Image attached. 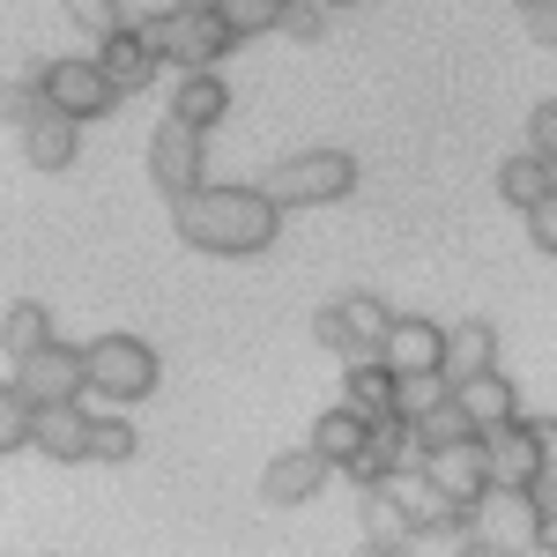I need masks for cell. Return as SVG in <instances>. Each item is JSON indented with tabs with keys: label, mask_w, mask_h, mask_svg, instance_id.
<instances>
[{
	"label": "cell",
	"mask_w": 557,
	"mask_h": 557,
	"mask_svg": "<svg viewBox=\"0 0 557 557\" xmlns=\"http://www.w3.org/2000/svg\"><path fill=\"white\" fill-rule=\"evenodd\" d=\"M283 201L268 186H194L172 201V231L194 246V253H215V260H253L283 238Z\"/></svg>",
	"instance_id": "cell-1"
},
{
	"label": "cell",
	"mask_w": 557,
	"mask_h": 557,
	"mask_svg": "<svg viewBox=\"0 0 557 557\" xmlns=\"http://www.w3.org/2000/svg\"><path fill=\"white\" fill-rule=\"evenodd\" d=\"M469 535L475 550H550L557 543V528H550V513H543V498L535 491H513V483H491L483 498L469 506Z\"/></svg>",
	"instance_id": "cell-2"
},
{
	"label": "cell",
	"mask_w": 557,
	"mask_h": 557,
	"mask_svg": "<svg viewBox=\"0 0 557 557\" xmlns=\"http://www.w3.org/2000/svg\"><path fill=\"white\" fill-rule=\"evenodd\" d=\"M141 38L157 45L172 67H223V52L246 45L231 23H223V8H209V0H178V8L141 15Z\"/></svg>",
	"instance_id": "cell-3"
},
{
	"label": "cell",
	"mask_w": 557,
	"mask_h": 557,
	"mask_svg": "<svg viewBox=\"0 0 557 557\" xmlns=\"http://www.w3.org/2000/svg\"><path fill=\"white\" fill-rule=\"evenodd\" d=\"M260 186L283 209H327V201H349L357 194V157L349 149H298V157H283Z\"/></svg>",
	"instance_id": "cell-4"
},
{
	"label": "cell",
	"mask_w": 557,
	"mask_h": 557,
	"mask_svg": "<svg viewBox=\"0 0 557 557\" xmlns=\"http://www.w3.org/2000/svg\"><path fill=\"white\" fill-rule=\"evenodd\" d=\"M89 357V394H104V401H141V394H157V349L141 343V335H97L83 343Z\"/></svg>",
	"instance_id": "cell-5"
},
{
	"label": "cell",
	"mask_w": 557,
	"mask_h": 557,
	"mask_svg": "<svg viewBox=\"0 0 557 557\" xmlns=\"http://www.w3.org/2000/svg\"><path fill=\"white\" fill-rule=\"evenodd\" d=\"M38 89H45V104H60L67 120H104L112 104H120V89H112V75L97 67V52H75V60H45L38 67Z\"/></svg>",
	"instance_id": "cell-6"
},
{
	"label": "cell",
	"mask_w": 557,
	"mask_h": 557,
	"mask_svg": "<svg viewBox=\"0 0 557 557\" xmlns=\"http://www.w3.org/2000/svg\"><path fill=\"white\" fill-rule=\"evenodd\" d=\"M417 461L431 469V483H438V491H446V498H454L461 513H469L475 498L491 491V446H483V431H461V438H438V446H424Z\"/></svg>",
	"instance_id": "cell-7"
},
{
	"label": "cell",
	"mask_w": 557,
	"mask_h": 557,
	"mask_svg": "<svg viewBox=\"0 0 557 557\" xmlns=\"http://www.w3.org/2000/svg\"><path fill=\"white\" fill-rule=\"evenodd\" d=\"M15 386H23L38 409H45V401H83V394H89V357L75 343L52 335L45 349H30V357L15 364Z\"/></svg>",
	"instance_id": "cell-8"
},
{
	"label": "cell",
	"mask_w": 557,
	"mask_h": 557,
	"mask_svg": "<svg viewBox=\"0 0 557 557\" xmlns=\"http://www.w3.org/2000/svg\"><path fill=\"white\" fill-rule=\"evenodd\" d=\"M149 186H157L164 201H178V194L201 186V127H186L178 112L149 134Z\"/></svg>",
	"instance_id": "cell-9"
},
{
	"label": "cell",
	"mask_w": 557,
	"mask_h": 557,
	"mask_svg": "<svg viewBox=\"0 0 557 557\" xmlns=\"http://www.w3.org/2000/svg\"><path fill=\"white\" fill-rule=\"evenodd\" d=\"M380 483L394 491V498H401V513H409V528H417V535H446V528H469V513H461V506H454V498H446V491L431 483L424 461H401V469L380 475Z\"/></svg>",
	"instance_id": "cell-10"
},
{
	"label": "cell",
	"mask_w": 557,
	"mask_h": 557,
	"mask_svg": "<svg viewBox=\"0 0 557 557\" xmlns=\"http://www.w3.org/2000/svg\"><path fill=\"white\" fill-rule=\"evenodd\" d=\"M327 475H335V461L305 438V446H290V454H275V461H268L260 498H268V506H305V498H320V491H327Z\"/></svg>",
	"instance_id": "cell-11"
},
{
	"label": "cell",
	"mask_w": 557,
	"mask_h": 557,
	"mask_svg": "<svg viewBox=\"0 0 557 557\" xmlns=\"http://www.w3.org/2000/svg\"><path fill=\"white\" fill-rule=\"evenodd\" d=\"M97 67L112 75V89H120V97H134V89H149L157 75H164V52L141 38V23H120L112 38H97Z\"/></svg>",
	"instance_id": "cell-12"
},
{
	"label": "cell",
	"mask_w": 557,
	"mask_h": 557,
	"mask_svg": "<svg viewBox=\"0 0 557 557\" xmlns=\"http://www.w3.org/2000/svg\"><path fill=\"white\" fill-rule=\"evenodd\" d=\"M483 446H491V483L535 491V475L550 469V454H543V438H535V424H528V417H513V424H498V431H483Z\"/></svg>",
	"instance_id": "cell-13"
},
{
	"label": "cell",
	"mask_w": 557,
	"mask_h": 557,
	"mask_svg": "<svg viewBox=\"0 0 557 557\" xmlns=\"http://www.w3.org/2000/svg\"><path fill=\"white\" fill-rule=\"evenodd\" d=\"M89 424H97V409L83 401H45L38 424H30V454L45 461H89Z\"/></svg>",
	"instance_id": "cell-14"
},
{
	"label": "cell",
	"mask_w": 557,
	"mask_h": 557,
	"mask_svg": "<svg viewBox=\"0 0 557 557\" xmlns=\"http://www.w3.org/2000/svg\"><path fill=\"white\" fill-rule=\"evenodd\" d=\"M401 461H417V431H409V417L401 409H386V417H372V431H364V446H357V461H349V483H380V475H394Z\"/></svg>",
	"instance_id": "cell-15"
},
{
	"label": "cell",
	"mask_w": 557,
	"mask_h": 557,
	"mask_svg": "<svg viewBox=\"0 0 557 557\" xmlns=\"http://www.w3.org/2000/svg\"><path fill=\"white\" fill-rule=\"evenodd\" d=\"M454 401H461V417H469L475 431H498V424H513V417H520V394H513V380H506L498 364L461 372V380H454Z\"/></svg>",
	"instance_id": "cell-16"
},
{
	"label": "cell",
	"mask_w": 557,
	"mask_h": 557,
	"mask_svg": "<svg viewBox=\"0 0 557 557\" xmlns=\"http://www.w3.org/2000/svg\"><path fill=\"white\" fill-rule=\"evenodd\" d=\"M380 357L394 372H431V364L446 372V327H438V320H417V312H394Z\"/></svg>",
	"instance_id": "cell-17"
},
{
	"label": "cell",
	"mask_w": 557,
	"mask_h": 557,
	"mask_svg": "<svg viewBox=\"0 0 557 557\" xmlns=\"http://www.w3.org/2000/svg\"><path fill=\"white\" fill-rule=\"evenodd\" d=\"M75 127H83V120H67L60 104H38L15 134H23V157H30L38 172H67V164H75Z\"/></svg>",
	"instance_id": "cell-18"
},
{
	"label": "cell",
	"mask_w": 557,
	"mask_h": 557,
	"mask_svg": "<svg viewBox=\"0 0 557 557\" xmlns=\"http://www.w3.org/2000/svg\"><path fill=\"white\" fill-rule=\"evenodd\" d=\"M172 112L186 120V127H223V112H231V83L215 75V67H178L172 83Z\"/></svg>",
	"instance_id": "cell-19"
},
{
	"label": "cell",
	"mask_w": 557,
	"mask_h": 557,
	"mask_svg": "<svg viewBox=\"0 0 557 557\" xmlns=\"http://www.w3.org/2000/svg\"><path fill=\"white\" fill-rule=\"evenodd\" d=\"M335 312H343V335H349V357H380L386 327H394V312H386L372 290H349V298H335Z\"/></svg>",
	"instance_id": "cell-20"
},
{
	"label": "cell",
	"mask_w": 557,
	"mask_h": 557,
	"mask_svg": "<svg viewBox=\"0 0 557 557\" xmlns=\"http://www.w3.org/2000/svg\"><path fill=\"white\" fill-rule=\"evenodd\" d=\"M343 401L364 409V417H386V409H394V364H386V357H349Z\"/></svg>",
	"instance_id": "cell-21"
},
{
	"label": "cell",
	"mask_w": 557,
	"mask_h": 557,
	"mask_svg": "<svg viewBox=\"0 0 557 557\" xmlns=\"http://www.w3.org/2000/svg\"><path fill=\"white\" fill-rule=\"evenodd\" d=\"M52 343V312H45L38 298H15L8 312H0V349H8V364H23L30 349Z\"/></svg>",
	"instance_id": "cell-22"
},
{
	"label": "cell",
	"mask_w": 557,
	"mask_h": 557,
	"mask_svg": "<svg viewBox=\"0 0 557 557\" xmlns=\"http://www.w3.org/2000/svg\"><path fill=\"white\" fill-rule=\"evenodd\" d=\"M364 431H372V417H364V409H349V401H335V409L312 424V446H320L335 469H349V461H357V446H364Z\"/></svg>",
	"instance_id": "cell-23"
},
{
	"label": "cell",
	"mask_w": 557,
	"mask_h": 557,
	"mask_svg": "<svg viewBox=\"0 0 557 557\" xmlns=\"http://www.w3.org/2000/svg\"><path fill=\"white\" fill-rule=\"evenodd\" d=\"M498 194H506V201L528 215L543 194H550V157H543V149H520V157H506V164H498Z\"/></svg>",
	"instance_id": "cell-24"
},
{
	"label": "cell",
	"mask_w": 557,
	"mask_h": 557,
	"mask_svg": "<svg viewBox=\"0 0 557 557\" xmlns=\"http://www.w3.org/2000/svg\"><path fill=\"white\" fill-rule=\"evenodd\" d=\"M417 528H409V513H401V498L386 491V483H364V543L372 550H401Z\"/></svg>",
	"instance_id": "cell-25"
},
{
	"label": "cell",
	"mask_w": 557,
	"mask_h": 557,
	"mask_svg": "<svg viewBox=\"0 0 557 557\" xmlns=\"http://www.w3.org/2000/svg\"><path fill=\"white\" fill-rule=\"evenodd\" d=\"M483 364H498V335H491L483 320H461V327H446V372L461 380V372H483Z\"/></svg>",
	"instance_id": "cell-26"
},
{
	"label": "cell",
	"mask_w": 557,
	"mask_h": 557,
	"mask_svg": "<svg viewBox=\"0 0 557 557\" xmlns=\"http://www.w3.org/2000/svg\"><path fill=\"white\" fill-rule=\"evenodd\" d=\"M438 401H454V372H394V409L401 417H424V409H438Z\"/></svg>",
	"instance_id": "cell-27"
},
{
	"label": "cell",
	"mask_w": 557,
	"mask_h": 557,
	"mask_svg": "<svg viewBox=\"0 0 557 557\" xmlns=\"http://www.w3.org/2000/svg\"><path fill=\"white\" fill-rule=\"evenodd\" d=\"M30 424H38V401L15 380H0V454H23L30 446Z\"/></svg>",
	"instance_id": "cell-28"
},
{
	"label": "cell",
	"mask_w": 557,
	"mask_h": 557,
	"mask_svg": "<svg viewBox=\"0 0 557 557\" xmlns=\"http://www.w3.org/2000/svg\"><path fill=\"white\" fill-rule=\"evenodd\" d=\"M134 446H141V438H134L127 417H104V409H97V424H89V461L120 469V461H134Z\"/></svg>",
	"instance_id": "cell-29"
},
{
	"label": "cell",
	"mask_w": 557,
	"mask_h": 557,
	"mask_svg": "<svg viewBox=\"0 0 557 557\" xmlns=\"http://www.w3.org/2000/svg\"><path fill=\"white\" fill-rule=\"evenodd\" d=\"M223 8V23L238 30V38H260V30H283V0H215Z\"/></svg>",
	"instance_id": "cell-30"
},
{
	"label": "cell",
	"mask_w": 557,
	"mask_h": 557,
	"mask_svg": "<svg viewBox=\"0 0 557 557\" xmlns=\"http://www.w3.org/2000/svg\"><path fill=\"white\" fill-rule=\"evenodd\" d=\"M60 8H67V23H75V30H83L89 45H97V38H112V30L127 23V8H120V0H60Z\"/></svg>",
	"instance_id": "cell-31"
},
{
	"label": "cell",
	"mask_w": 557,
	"mask_h": 557,
	"mask_svg": "<svg viewBox=\"0 0 557 557\" xmlns=\"http://www.w3.org/2000/svg\"><path fill=\"white\" fill-rule=\"evenodd\" d=\"M38 104H45L38 67H30V75H8V83H0V127H23V120H30Z\"/></svg>",
	"instance_id": "cell-32"
},
{
	"label": "cell",
	"mask_w": 557,
	"mask_h": 557,
	"mask_svg": "<svg viewBox=\"0 0 557 557\" xmlns=\"http://www.w3.org/2000/svg\"><path fill=\"white\" fill-rule=\"evenodd\" d=\"M409 431H417V454H424V446H438V438H461V431H475V424L461 417V401H438V409H424V417H409Z\"/></svg>",
	"instance_id": "cell-33"
},
{
	"label": "cell",
	"mask_w": 557,
	"mask_h": 557,
	"mask_svg": "<svg viewBox=\"0 0 557 557\" xmlns=\"http://www.w3.org/2000/svg\"><path fill=\"white\" fill-rule=\"evenodd\" d=\"M327 15H335L327 0H283V30H290V38H320Z\"/></svg>",
	"instance_id": "cell-34"
},
{
	"label": "cell",
	"mask_w": 557,
	"mask_h": 557,
	"mask_svg": "<svg viewBox=\"0 0 557 557\" xmlns=\"http://www.w3.org/2000/svg\"><path fill=\"white\" fill-rule=\"evenodd\" d=\"M528 238H535V253H557V186L528 209Z\"/></svg>",
	"instance_id": "cell-35"
},
{
	"label": "cell",
	"mask_w": 557,
	"mask_h": 557,
	"mask_svg": "<svg viewBox=\"0 0 557 557\" xmlns=\"http://www.w3.org/2000/svg\"><path fill=\"white\" fill-rule=\"evenodd\" d=\"M528 149H543V157H557V97H543V104L528 112Z\"/></svg>",
	"instance_id": "cell-36"
},
{
	"label": "cell",
	"mask_w": 557,
	"mask_h": 557,
	"mask_svg": "<svg viewBox=\"0 0 557 557\" xmlns=\"http://www.w3.org/2000/svg\"><path fill=\"white\" fill-rule=\"evenodd\" d=\"M312 343L335 349V357L349 364V335H343V312H335V305H320V312H312Z\"/></svg>",
	"instance_id": "cell-37"
},
{
	"label": "cell",
	"mask_w": 557,
	"mask_h": 557,
	"mask_svg": "<svg viewBox=\"0 0 557 557\" xmlns=\"http://www.w3.org/2000/svg\"><path fill=\"white\" fill-rule=\"evenodd\" d=\"M535 498H543V513H550V528H557V461L535 475Z\"/></svg>",
	"instance_id": "cell-38"
},
{
	"label": "cell",
	"mask_w": 557,
	"mask_h": 557,
	"mask_svg": "<svg viewBox=\"0 0 557 557\" xmlns=\"http://www.w3.org/2000/svg\"><path fill=\"white\" fill-rule=\"evenodd\" d=\"M528 424H535V438H543V454L557 461V417H528Z\"/></svg>",
	"instance_id": "cell-39"
},
{
	"label": "cell",
	"mask_w": 557,
	"mask_h": 557,
	"mask_svg": "<svg viewBox=\"0 0 557 557\" xmlns=\"http://www.w3.org/2000/svg\"><path fill=\"white\" fill-rule=\"evenodd\" d=\"M327 8H335V15H349V8H357V0H327Z\"/></svg>",
	"instance_id": "cell-40"
},
{
	"label": "cell",
	"mask_w": 557,
	"mask_h": 557,
	"mask_svg": "<svg viewBox=\"0 0 557 557\" xmlns=\"http://www.w3.org/2000/svg\"><path fill=\"white\" fill-rule=\"evenodd\" d=\"M550 186H557V157H550Z\"/></svg>",
	"instance_id": "cell-41"
},
{
	"label": "cell",
	"mask_w": 557,
	"mask_h": 557,
	"mask_svg": "<svg viewBox=\"0 0 557 557\" xmlns=\"http://www.w3.org/2000/svg\"><path fill=\"white\" fill-rule=\"evenodd\" d=\"M513 8H535V0H513Z\"/></svg>",
	"instance_id": "cell-42"
},
{
	"label": "cell",
	"mask_w": 557,
	"mask_h": 557,
	"mask_svg": "<svg viewBox=\"0 0 557 557\" xmlns=\"http://www.w3.org/2000/svg\"><path fill=\"white\" fill-rule=\"evenodd\" d=\"M209 8H215V0H209Z\"/></svg>",
	"instance_id": "cell-43"
}]
</instances>
